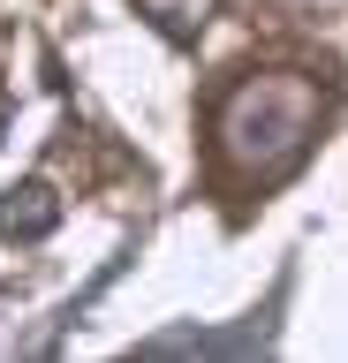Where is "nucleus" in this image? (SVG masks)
<instances>
[{
  "instance_id": "f257e3e1",
  "label": "nucleus",
  "mask_w": 348,
  "mask_h": 363,
  "mask_svg": "<svg viewBox=\"0 0 348 363\" xmlns=\"http://www.w3.org/2000/svg\"><path fill=\"white\" fill-rule=\"evenodd\" d=\"M325 121V99L310 76H288V68H265V76H242V84L220 91L212 106V152L242 189H273L310 159V136Z\"/></svg>"
},
{
  "instance_id": "f03ea898",
  "label": "nucleus",
  "mask_w": 348,
  "mask_h": 363,
  "mask_svg": "<svg viewBox=\"0 0 348 363\" xmlns=\"http://www.w3.org/2000/svg\"><path fill=\"white\" fill-rule=\"evenodd\" d=\"M273 340V325H235V333H212V325H174V333H152L144 340V356H250V348H265Z\"/></svg>"
},
{
  "instance_id": "7ed1b4c3",
  "label": "nucleus",
  "mask_w": 348,
  "mask_h": 363,
  "mask_svg": "<svg viewBox=\"0 0 348 363\" xmlns=\"http://www.w3.org/2000/svg\"><path fill=\"white\" fill-rule=\"evenodd\" d=\"M53 220H61V197H53L46 182H23V189L0 197V235H8V242H46Z\"/></svg>"
},
{
  "instance_id": "20e7f679",
  "label": "nucleus",
  "mask_w": 348,
  "mask_h": 363,
  "mask_svg": "<svg viewBox=\"0 0 348 363\" xmlns=\"http://www.w3.org/2000/svg\"><path fill=\"white\" fill-rule=\"evenodd\" d=\"M137 8L159 23L167 38H197V30L212 23V8H220V0H137Z\"/></svg>"
}]
</instances>
